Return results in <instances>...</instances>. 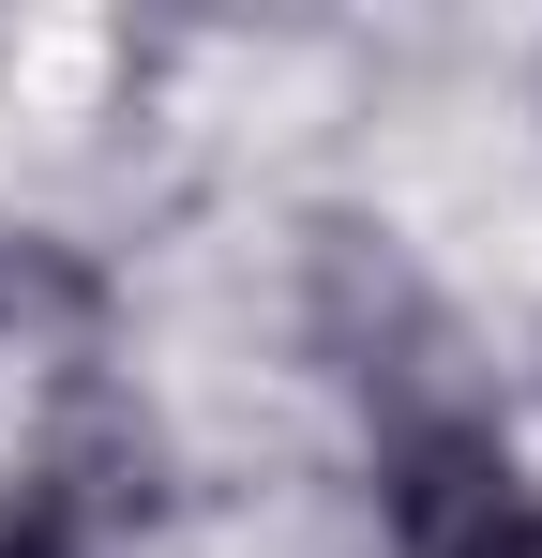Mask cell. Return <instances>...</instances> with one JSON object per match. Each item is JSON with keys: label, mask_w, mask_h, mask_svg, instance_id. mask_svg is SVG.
I'll return each mask as SVG.
<instances>
[{"label": "cell", "mask_w": 542, "mask_h": 558, "mask_svg": "<svg viewBox=\"0 0 542 558\" xmlns=\"http://www.w3.org/2000/svg\"><path fill=\"white\" fill-rule=\"evenodd\" d=\"M301 348H317L332 392L377 408V438L422 423V408H482V392H467V332H452V302L422 287V257H407L392 227H361V211H332V227L301 242Z\"/></svg>", "instance_id": "6da1fadb"}, {"label": "cell", "mask_w": 542, "mask_h": 558, "mask_svg": "<svg viewBox=\"0 0 542 558\" xmlns=\"http://www.w3.org/2000/svg\"><path fill=\"white\" fill-rule=\"evenodd\" d=\"M377 529L392 558H542V468L497 438V408H422L377 438Z\"/></svg>", "instance_id": "7a4b0ae2"}, {"label": "cell", "mask_w": 542, "mask_h": 558, "mask_svg": "<svg viewBox=\"0 0 542 558\" xmlns=\"http://www.w3.org/2000/svg\"><path fill=\"white\" fill-rule=\"evenodd\" d=\"M61 529H90V544H121V529H151L167 513V423L136 408V377L106 363H61L46 377V408H30V468H15Z\"/></svg>", "instance_id": "3957f363"}, {"label": "cell", "mask_w": 542, "mask_h": 558, "mask_svg": "<svg viewBox=\"0 0 542 558\" xmlns=\"http://www.w3.org/2000/svg\"><path fill=\"white\" fill-rule=\"evenodd\" d=\"M0 558H106V544H90V529H61L30 483H0Z\"/></svg>", "instance_id": "277c9868"}]
</instances>
